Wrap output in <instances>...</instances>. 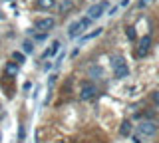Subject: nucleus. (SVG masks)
Returning a JSON list of instances; mask_svg holds the SVG:
<instances>
[{"label":"nucleus","mask_w":159,"mask_h":143,"mask_svg":"<svg viewBox=\"0 0 159 143\" xmlns=\"http://www.w3.org/2000/svg\"><path fill=\"white\" fill-rule=\"evenodd\" d=\"M2 18H4V14H2V10H0V20H2Z\"/></svg>","instance_id":"nucleus-19"},{"label":"nucleus","mask_w":159,"mask_h":143,"mask_svg":"<svg viewBox=\"0 0 159 143\" xmlns=\"http://www.w3.org/2000/svg\"><path fill=\"white\" fill-rule=\"evenodd\" d=\"M6 74H8V76H16V74H18V64H8V66H6Z\"/></svg>","instance_id":"nucleus-10"},{"label":"nucleus","mask_w":159,"mask_h":143,"mask_svg":"<svg viewBox=\"0 0 159 143\" xmlns=\"http://www.w3.org/2000/svg\"><path fill=\"white\" fill-rule=\"evenodd\" d=\"M54 24H56V22H54V18H42V20L36 22V30H42L44 34H46L48 30H52V28H54Z\"/></svg>","instance_id":"nucleus-6"},{"label":"nucleus","mask_w":159,"mask_h":143,"mask_svg":"<svg viewBox=\"0 0 159 143\" xmlns=\"http://www.w3.org/2000/svg\"><path fill=\"white\" fill-rule=\"evenodd\" d=\"M106 8H107V2H106V0H103V2L93 4V6L88 10V18H89V20H96V18H99V16L103 14V10H106Z\"/></svg>","instance_id":"nucleus-4"},{"label":"nucleus","mask_w":159,"mask_h":143,"mask_svg":"<svg viewBox=\"0 0 159 143\" xmlns=\"http://www.w3.org/2000/svg\"><path fill=\"white\" fill-rule=\"evenodd\" d=\"M72 6H74V2H72V0H66V2H64L62 6H60V10H62V14H66V12H68Z\"/></svg>","instance_id":"nucleus-12"},{"label":"nucleus","mask_w":159,"mask_h":143,"mask_svg":"<svg viewBox=\"0 0 159 143\" xmlns=\"http://www.w3.org/2000/svg\"><path fill=\"white\" fill-rule=\"evenodd\" d=\"M153 0H139V8H143V6H147V4H151Z\"/></svg>","instance_id":"nucleus-17"},{"label":"nucleus","mask_w":159,"mask_h":143,"mask_svg":"<svg viewBox=\"0 0 159 143\" xmlns=\"http://www.w3.org/2000/svg\"><path fill=\"white\" fill-rule=\"evenodd\" d=\"M153 100H155V101L159 103V93H157V92H155V93H153Z\"/></svg>","instance_id":"nucleus-18"},{"label":"nucleus","mask_w":159,"mask_h":143,"mask_svg":"<svg viewBox=\"0 0 159 143\" xmlns=\"http://www.w3.org/2000/svg\"><path fill=\"white\" fill-rule=\"evenodd\" d=\"M12 58H14V60H16L18 64H22V62H24V56H22L20 52H14V54H12Z\"/></svg>","instance_id":"nucleus-16"},{"label":"nucleus","mask_w":159,"mask_h":143,"mask_svg":"<svg viewBox=\"0 0 159 143\" xmlns=\"http://www.w3.org/2000/svg\"><path fill=\"white\" fill-rule=\"evenodd\" d=\"M22 48H24V52H26V54H32V52H34V44L28 42V40L22 44Z\"/></svg>","instance_id":"nucleus-13"},{"label":"nucleus","mask_w":159,"mask_h":143,"mask_svg":"<svg viewBox=\"0 0 159 143\" xmlns=\"http://www.w3.org/2000/svg\"><path fill=\"white\" fill-rule=\"evenodd\" d=\"M60 46H62V44H60L58 40H56V42H52L50 50H46V52H44V58H50V56H54V54H56V52L60 50Z\"/></svg>","instance_id":"nucleus-8"},{"label":"nucleus","mask_w":159,"mask_h":143,"mask_svg":"<svg viewBox=\"0 0 159 143\" xmlns=\"http://www.w3.org/2000/svg\"><path fill=\"white\" fill-rule=\"evenodd\" d=\"M125 34H127L129 40H135V28H133V26H129L127 30H125Z\"/></svg>","instance_id":"nucleus-14"},{"label":"nucleus","mask_w":159,"mask_h":143,"mask_svg":"<svg viewBox=\"0 0 159 143\" xmlns=\"http://www.w3.org/2000/svg\"><path fill=\"white\" fill-rule=\"evenodd\" d=\"M111 68H113V74H116L117 80H123V78H127V76H129L127 62L123 60L121 56H113V58H111Z\"/></svg>","instance_id":"nucleus-1"},{"label":"nucleus","mask_w":159,"mask_h":143,"mask_svg":"<svg viewBox=\"0 0 159 143\" xmlns=\"http://www.w3.org/2000/svg\"><path fill=\"white\" fill-rule=\"evenodd\" d=\"M88 26H89V18H82V20L70 24V28H68V36H70V38H78V36H82L84 30H86Z\"/></svg>","instance_id":"nucleus-2"},{"label":"nucleus","mask_w":159,"mask_h":143,"mask_svg":"<svg viewBox=\"0 0 159 143\" xmlns=\"http://www.w3.org/2000/svg\"><path fill=\"white\" fill-rule=\"evenodd\" d=\"M102 30H103V28H96V32H92V34H88V36H84V40H89V38L99 36V34H102Z\"/></svg>","instance_id":"nucleus-15"},{"label":"nucleus","mask_w":159,"mask_h":143,"mask_svg":"<svg viewBox=\"0 0 159 143\" xmlns=\"http://www.w3.org/2000/svg\"><path fill=\"white\" fill-rule=\"evenodd\" d=\"M119 133H121V135H129V133H131V123H129V121H123L121 127H119Z\"/></svg>","instance_id":"nucleus-9"},{"label":"nucleus","mask_w":159,"mask_h":143,"mask_svg":"<svg viewBox=\"0 0 159 143\" xmlns=\"http://www.w3.org/2000/svg\"><path fill=\"white\" fill-rule=\"evenodd\" d=\"M151 48V36H145L141 42H139V48H137V54L139 56H143V54H147V50Z\"/></svg>","instance_id":"nucleus-7"},{"label":"nucleus","mask_w":159,"mask_h":143,"mask_svg":"<svg viewBox=\"0 0 159 143\" xmlns=\"http://www.w3.org/2000/svg\"><path fill=\"white\" fill-rule=\"evenodd\" d=\"M139 133H141V135H155L157 133V125L155 123H151V121H143L141 125H139Z\"/></svg>","instance_id":"nucleus-5"},{"label":"nucleus","mask_w":159,"mask_h":143,"mask_svg":"<svg viewBox=\"0 0 159 143\" xmlns=\"http://www.w3.org/2000/svg\"><path fill=\"white\" fill-rule=\"evenodd\" d=\"M54 4H56L54 0H38V6L40 8H52Z\"/></svg>","instance_id":"nucleus-11"},{"label":"nucleus","mask_w":159,"mask_h":143,"mask_svg":"<svg viewBox=\"0 0 159 143\" xmlns=\"http://www.w3.org/2000/svg\"><path fill=\"white\" fill-rule=\"evenodd\" d=\"M96 86L93 83H89V82H84L82 83V90H80V100L82 101H88V100H92V97H96Z\"/></svg>","instance_id":"nucleus-3"}]
</instances>
